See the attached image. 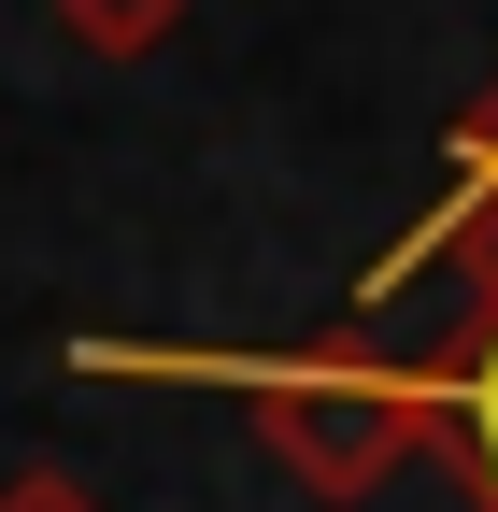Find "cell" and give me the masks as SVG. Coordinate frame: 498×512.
I'll use <instances>...</instances> for the list:
<instances>
[{
    "label": "cell",
    "instance_id": "cell-2",
    "mask_svg": "<svg viewBox=\"0 0 498 512\" xmlns=\"http://www.w3.org/2000/svg\"><path fill=\"white\" fill-rule=\"evenodd\" d=\"M72 15H86V29H114V43H129V29H157V0H72Z\"/></svg>",
    "mask_w": 498,
    "mask_h": 512
},
{
    "label": "cell",
    "instance_id": "cell-1",
    "mask_svg": "<svg viewBox=\"0 0 498 512\" xmlns=\"http://www.w3.org/2000/svg\"><path fill=\"white\" fill-rule=\"evenodd\" d=\"M456 399H470V456H484V484H498V342L470 356V384H456Z\"/></svg>",
    "mask_w": 498,
    "mask_h": 512
}]
</instances>
